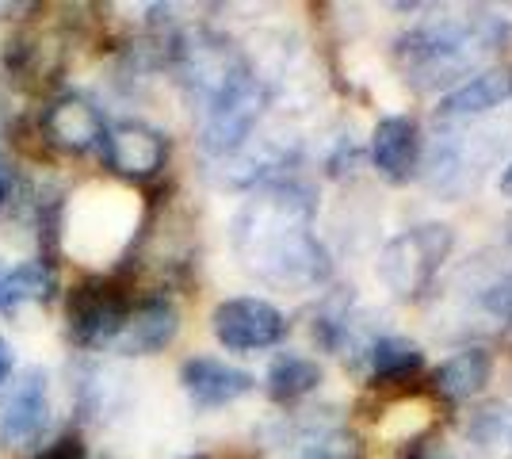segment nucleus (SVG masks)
I'll list each match as a JSON object with an SVG mask.
<instances>
[{"instance_id":"f257e3e1","label":"nucleus","mask_w":512,"mask_h":459,"mask_svg":"<svg viewBox=\"0 0 512 459\" xmlns=\"http://www.w3.org/2000/svg\"><path fill=\"white\" fill-rule=\"evenodd\" d=\"M310 219H314V203L295 184L264 188L245 203V211L237 215L234 241L256 280L287 291L325 280L329 261L318 238L310 234Z\"/></svg>"},{"instance_id":"f03ea898","label":"nucleus","mask_w":512,"mask_h":459,"mask_svg":"<svg viewBox=\"0 0 512 459\" xmlns=\"http://www.w3.org/2000/svg\"><path fill=\"white\" fill-rule=\"evenodd\" d=\"M505 27L482 12L463 20H432L398 39V66L406 69L421 88L448 85L459 73H467L482 54L501 46Z\"/></svg>"},{"instance_id":"7ed1b4c3","label":"nucleus","mask_w":512,"mask_h":459,"mask_svg":"<svg viewBox=\"0 0 512 459\" xmlns=\"http://www.w3.org/2000/svg\"><path fill=\"white\" fill-rule=\"evenodd\" d=\"M455 234L444 222H425L390 241L379 257V276L398 299H421L448 261Z\"/></svg>"},{"instance_id":"20e7f679","label":"nucleus","mask_w":512,"mask_h":459,"mask_svg":"<svg viewBox=\"0 0 512 459\" xmlns=\"http://www.w3.org/2000/svg\"><path fill=\"white\" fill-rule=\"evenodd\" d=\"M264 108V88L245 66H237L222 85L207 96L203 115V150L214 157H230L249 142L256 127V115Z\"/></svg>"},{"instance_id":"39448f33","label":"nucleus","mask_w":512,"mask_h":459,"mask_svg":"<svg viewBox=\"0 0 512 459\" xmlns=\"http://www.w3.org/2000/svg\"><path fill=\"white\" fill-rule=\"evenodd\" d=\"M211 329L218 337V345H226L234 352H256L272 349L287 337V318L268 299L241 295V299H226V303L214 306Z\"/></svg>"},{"instance_id":"423d86ee","label":"nucleus","mask_w":512,"mask_h":459,"mask_svg":"<svg viewBox=\"0 0 512 459\" xmlns=\"http://www.w3.org/2000/svg\"><path fill=\"white\" fill-rule=\"evenodd\" d=\"M46 421H50V375L43 368H27V372L4 387L0 398V440L8 448H31L43 437Z\"/></svg>"},{"instance_id":"0eeeda50","label":"nucleus","mask_w":512,"mask_h":459,"mask_svg":"<svg viewBox=\"0 0 512 459\" xmlns=\"http://www.w3.org/2000/svg\"><path fill=\"white\" fill-rule=\"evenodd\" d=\"M69 314V337L85 349H107L127 318V299L104 284H81L65 299Z\"/></svg>"},{"instance_id":"6e6552de","label":"nucleus","mask_w":512,"mask_h":459,"mask_svg":"<svg viewBox=\"0 0 512 459\" xmlns=\"http://www.w3.org/2000/svg\"><path fill=\"white\" fill-rule=\"evenodd\" d=\"M104 157L111 173L127 176V180H150L165 169L169 142L161 131H153L150 123L123 119L104 131Z\"/></svg>"},{"instance_id":"1a4fd4ad","label":"nucleus","mask_w":512,"mask_h":459,"mask_svg":"<svg viewBox=\"0 0 512 459\" xmlns=\"http://www.w3.org/2000/svg\"><path fill=\"white\" fill-rule=\"evenodd\" d=\"M176 329H180V314L169 299H142L138 306H127V318L107 349L119 356H153L172 345Z\"/></svg>"},{"instance_id":"9d476101","label":"nucleus","mask_w":512,"mask_h":459,"mask_svg":"<svg viewBox=\"0 0 512 459\" xmlns=\"http://www.w3.org/2000/svg\"><path fill=\"white\" fill-rule=\"evenodd\" d=\"M180 383L199 410H214V406H230L237 398L253 391V375L226 364V360H214V356H192L184 360L180 368Z\"/></svg>"},{"instance_id":"9b49d317","label":"nucleus","mask_w":512,"mask_h":459,"mask_svg":"<svg viewBox=\"0 0 512 459\" xmlns=\"http://www.w3.org/2000/svg\"><path fill=\"white\" fill-rule=\"evenodd\" d=\"M46 138L65 153H85L92 146H104V119L88 104L85 96H62L43 115Z\"/></svg>"},{"instance_id":"f8f14e48","label":"nucleus","mask_w":512,"mask_h":459,"mask_svg":"<svg viewBox=\"0 0 512 459\" xmlns=\"http://www.w3.org/2000/svg\"><path fill=\"white\" fill-rule=\"evenodd\" d=\"M421 153V134L409 115H386L371 134V157L386 180H406Z\"/></svg>"},{"instance_id":"ddd939ff","label":"nucleus","mask_w":512,"mask_h":459,"mask_svg":"<svg viewBox=\"0 0 512 459\" xmlns=\"http://www.w3.org/2000/svg\"><path fill=\"white\" fill-rule=\"evenodd\" d=\"M512 100V69H486L478 77H470L467 85L451 88L440 100V115L444 119H467V115H482Z\"/></svg>"},{"instance_id":"4468645a","label":"nucleus","mask_w":512,"mask_h":459,"mask_svg":"<svg viewBox=\"0 0 512 459\" xmlns=\"http://www.w3.org/2000/svg\"><path fill=\"white\" fill-rule=\"evenodd\" d=\"M493 372V356L486 349H463L448 356L440 368H436V391L444 398H474L490 383Z\"/></svg>"},{"instance_id":"2eb2a0df","label":"nucleus","mask_w":512,"mask_h":459,"mask_svg":"<svg viewBox=\"0 0 512 459\" xmlns=\"http://www.w3.org/2000/svg\"><path fill=\"white\" fill-rule=\"evenodd\" d=\"M54 291V276L43 261H23L16 268H4L0 276V310H16L27 303H46Z\"/></svg>"},{"instance_id":"dca6fc26","label":"nucleus","mask_w":512,"mask_h":459,"mask_svg":"<svg viewBox=\"0 0 512 459\" xmlns=\"http://www.w3.org/2000/svg\"><path fill=\"white\" fill-rule=\"evenodd\" d=\"M321 383V368L318 360L310 356H279L276 364L268 368V398L272 402H299L302 394H310Z\"/></svg>"},{"instance_id":"f3484780","label":"nucleus","mask_w":512,"mask_h":459,"mask_svg":"<svg viewBox=\"0 0 512 459\" xmlns=\"http://www.w3.org/2000/svg\"><path fill=\"white\" fill-rule=\"evenodd\" d=\"M425 368V352L402 337H379L371 345V375L375 383H406Z\"/></svg>"},{"instance_id":"a211bd4d","label":"nucleus","mask_w":512,"mask_h":459,"mask_svg":"<svg viewBox=\"0 0 512 459\" xmlns=\"http://www.w3.org/2000/svg\"><path fill=\"white\" fill-rule=\"evenodd\" d=\"M363 444L348 429H325L314 440H306L295 459H360Z\"/></svg>"},{"instance_id":"6ab92c4d","label":"nucleus","mask_w":512,"mask_h":459,"mask_svg":"<svg viewBox=\"0 0 512 459\" xmlns=\"http://www.w3.org/2000/svg\"><path fill=\"white\" fill-rule=\"evenodd\" d=\"M39 459H85V448H81V440L65 437V440H58L54 448H46Z\"/></svg>"},{"instance_id":"aec40b11","label":"nucleus","mask_w":512,"mask_h":459,"mask_svg":"<svg viewBox=\"0 0 512 459\" xmlns=\"http://www.w3.org/2000/svg\"><path fill=\"white\" fill-rule=\"evenodd\" d=\"M12 372H16V352H12V345H8L4 337H0V391L8 387Z\"/></svg>"},{"instance_id":"412c9836","label":"nucleus","mask_w":512,"mask_h":459,"mask_svg":"<svg viewBox=\"0 0 512 459\" xmlns=\"http://www.w3.org/2000/svg\"><path fill=\"white\" fill-rule=\"evenodd\" d=\"M501 192H505V196H512V165L501 173Z\"/></svg>"},{"instance_id":"4be33fe9","label":"nucleus","mask_w":512,"mask_h":459,"mask_svg":"<svg viewBox=\"0 0 512 459\" xmlns=\"http://www.w3.org/2000/svg\"><path fill=\"white\" fill-rule=\"evenodd\" d=\"M4 199H8V173L0 169V207H4Z\"/></svg>"},{"instance_id":"5701e85b","label":"nucleus","mask_w":512,"mask_h":459,"mask_svg":"<svg viewBox=\"0 0 512 459\" xmlns=\"http://www.w3.org/2000/svg\"><path fill=\"white\" fill-rule=\"evenodd\" d=\"M0 276H4V264H0Z\"/></svg>"}]
</instances>
